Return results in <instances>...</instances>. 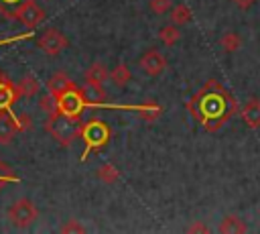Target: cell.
<instances>
[{"instance_id": "obj_1", "label": "cell", "mask_w": 260, "mask_h": 234, "mask_svg": "<svg viewBox=\"0 0 260 234\" xmlns=\"http://www.w3.org/2000/svg\"><path fill=\"white\" fill-rule=\"evenodd\" d=\"M187 110L207 132H215L238 112V102L217 79H207L187 102Z\"/></svg>"}, {"instance_id": "obj_2", "label": "cell", "mask_w": 260, "mask_h": 234, "mask_svg": "<svg viewBox=\"0 0 260 234\" xmlns=\"http://www.w3.org/2000/svg\"><path fill=\"white\" fill-rule=\"evenodd\" d=\"M81 126L83 122L81 120H75V118H69L65 114H53L47 118V124L45 128L49 130V134L63 147H69L75 138H81Z\"/></svg>"}, {"instance_id": "obj_3", "label": "cell", "mask_w": 260, "mask_h": 234, "mask_svg": "<svg viewBox=\"0 0 260 234\" xmlns=\"http://www.w3.org/2000/svg\"><path fill=\"white\" fill-rule=\"evenodd\" d=\"M110 136H112V130H110V126L102 118H89L87 122H83V126H81V138L85 142V149H83L81 161H85L87 155H91V153L100 151L102 147H106L108 140H110Z\"/></svg>"}, {"instance_id": "obj_4", "label": "cell", "mask_w": 260, "mask_h": 234, "mask_svg": "<svg viewBox=\"0 0 260 234\" xmlns=\"http://www.w3.org/2000/svg\"><path fill=\"white\" fill-rule=\"evenodd\" d=\"M87 106H89V102H87L83 90L77 87V85L71 87V90H67L65 94H61V96L57 98V110H59V114H65V116L75 118V120H79L81 112H83Z\"/></svg>"}, {"instance_id": "obj_5", "label": "cell", "mask_w": 260, "mask_h": 234, "mask_svg": "<svg viewBox=\"0 0 260 234\" xmlns=\"http://www.w3.org/2000/svg\"><path fill=\"white\" fill-rule=\"evenodd\" d=\"M39 218V210L37 206L26 199V197H20L16 199L10 208H8V220L12 226L16 228H28L30 224H35V220Z\"/></svg>"}, {"instance_id": "obj_6", "label": "cell", "mask_w": 260, "mask_h": 234, "mask_svg": "<svg viewBox=\"0 0 260 234\" xmlns=\"http://www.w3.org/2000/svg\"><path fill=\"white\" fill-rule=\"evenodd\" d=\"M8 16L16 18L26 28H35L45 20L47 14H45V8L41 4H37V0H22L12 12H8Z\"/></svg>"}, {"instance_id": "obj_7", "label": "cell", "mask_w": 260, "mask_h": 234, "mask_svg": "<svg viewBox=\"0 0 260 234\" xmlns=\"http://www.w3.org/2000/svg\"><path fill=\"white\" fill-rule=\"evenodd\" d=\"M28 116H14L12 112H0V144H8L18 130L28 128Z\"/></svg>"}, {"instance_id": "obj_8", "label": "cell", "mask_w": 260, "mask_h": 234, "mask_svg": "<svg viewBox=\"0 0 260 234\" xmlns=\"http://www.w3.org/2000/svg\"><path fill=\"white\" fill-rule=\"evenodd\" d=\"M37 45H39V49H41L43 53H47L49 57H55V55H59L61 51L67 49L69 41H67V37H65L61 31H57V28L51 26V28H47V31L39 37Z\"/></svg>"}, {"instance_id": "obj_9", "label": "cell", "mask_w": 260, "mask_h": 234, "mask_svg": "<svg viewBox=\"0 0 260 234\" xmlns=\"http://www.w3.org/2000/svg\"><path fill=\"white\" fill-rule=\"evenodd\" d=\"M138 67H140L146 75L154 77V75H160V73L165 71V67H167V59H165V55H162L160 51L150 49V51H146V53L138 59Z\"/></svg>"}, {"instance_id": "obj_10", "label": "cell", "mask_w": 260, "mask_h": 234, "mask_svg": "<svg viewBox=\"0 0 260 234\" xmlns=\"http://www.w3.org/2000/svg\"><path fill=\"white\" fill-rule=\"evenodd\" d=\"M16 100H18V96H16V83H12L0 71V112H12V104Z\"/></svg>"}, {"instance_id": "obj_11", "label": "cell", "mask_w": 260, "mask_h": 234, "mask_svg": "<svg viewBox=\"0 0 260 234\" xmlns=\"http://www.w3.org/2000/svg\"><path fill=\"white\" fill-rule=\"evenodd\" d=\"M75 87V81L65 73V71H55L49 79H47V92H51L55 98H59L61 94H65L67 90Z\"/></svg>"}, {"instance_id": "obj_12", "label": "cell", "mask_w": 260, "mask_h": 234, "mask_svg": "<svg viewBox=\"0 0 260 234\" xmlns=\"http://www.w3.org/2000/svg\"><path fill=\"white\" fill-rule=\"evenodd\" d=\"M240 116H242V120H244V124L248 128H260V100L258 98H250L242 106Z\"/></svg>"}, {"instance_id": "obj_13", "label": "cell", "mask_w": 260, "mask_h": 234, "mask_svg": "<svg viewBox=\"0 0 260 234\" xmlns=\"http://www.w3.org/2000/svg\"><path fill=\"white\" fill-rule=\"evenodd\" d=\"M83 77H85V83H91V85H104L106 79H110V69H108L104 63L95 61L93 65L87 67V71H85Z\"/></svg>"}, {"instance_id": "obj_14", "label": "cell", "mask_w": 260, "mask_h": 234, "mask_svg": "<svg viewBox=\"0 0 260 234\" xmlns=\"http://www.w3.org/2000/svg\"><path fill=\"white\" fill-rule=\"evenodd\" d=\"M41 90V83L32 77V75H24L18 83H16V96L18 98H32L37 96Z\"/></svg>"}, {"instance_id": "obj_15", "label": "cell", "mask_w": 260, "mask_h": 234, "mask_svg": "<svg viewBox=\"0 0 260 234\" xmlns=\"http://www.w3.org/2000/svg\"><path fill=\"white\" fill-rule=\"evenodd\" d=\"M158 41H160L165 47H173L175 43H179V41H181V31H179V26L173 24V22L160 26V28H158Z\"/></svg>"}, {"instance_id": "obj_16", "label": "cell", "mask_w": 260, "mask_h": 234, "mask_svg": "<svg viewBox=\"0 0 260 234\" xmlns=\"http://www.w3.org/2000/svg\"><path fill=\"white\" fill-rule=\"evenodd\" d=\"M246 230H248V226L238 216H225L219 224V232H223V234H244Z\"/></svg>"}, {"instance_id": "obj_17", "label": "cell", "mask_w": 260, "mask_h": 234, "mask_svg": "<svg viewBox=\"0 0 260 234\" xmlns=\"http://www.w3.org/2000/svg\"><path fill=\"white\" fill-rule=\"evenodd\" d=\"M98 177H100L102 183H106V185H114V183L120 179V171H118L116 165H112V163H104V165H100V169H98Z\"/></svg>"}, {"instance_id": "obj_18", "label": "cell", "mask_w": 260, "mask_h": 234, "mask_svg": "<svg viewBox=\"0 0 260 234\" xmlns=\"http://www.w3.org/2000/svg\"><path fill=\"white\" fill-rule=\"evenodd\" d=\"M110 79L116 83V85H120V87H124L130 79H132V73H130V67L126 65V63H118L112 71H110Z\"/></svg>"}, {"instance_id": "obj_19", "label": "cell", "mask_w": 260, "mask_h": 234, "mask_svg": "<svg viewBox=\"0 0 260 234\" xmlns=\"http://www.w3.org/2000/svg\"><path fill=\"white\" fill-rule=\"evenodd\" d=\"M219 45H221V49H223L225 53H234V51H238V49L242 47V37H240L238 33L228 31V33H223V35L219 37Z\"/></svg>"}, {"instance_id": "obj_20", "label": "cell", "mask_w": 260, "mask_h": 234, "mask_svg": "<svg viewBox=\"0 0 260 234\" xmlns=\"http://www.w3.org/2000/svg\"><path fill=\"white\" fill-rule=\"evenodd\" d=\"M191 20V8L187 4H177L171 8V22L181 26V24H187Z\"/></svg>"}, {"instance_id": "obj_21", "label": "cell", "mask_w": 260, "mask_h": 234, "mask_svg": "<svg viewBox=\"0 0 260 234\" xmlns=\"http://www.w3.org/2000/svg\"><path fill=\"white\" fill-rule=\"evenodd\" d=\"M39 106H41V110H43L47 116H53V114L59 112V110H57V98H55L51 92L41 94V98H39Z\"/></svg>"}, {"instance_id": "obj_22", "label": "cell", "mask_w": 260, "mask_h": 234, "mask_svg": "<svg viewBox=\"0 0 260 234\" xmlns=\"http://www.w3.org/2000/svg\"><path fill=\"white\" fill-rule=\"evenodd\" d=\"M6 183H18V175H16L6 163L0 161V189H2Z\"/></svg>"}, {"instance_id": "obj_23", "label": "cell", "mask_w": 260, "mask_h": 234, "mask_svg": "<svg viewBox=\"0 0 260 234\" xmlns=\"http://www.w3.org/2000/svg\"><path fill=\"white\" fill-rule=\"evenodd\" d=\"M148 8H150L152 14H167V12H171L173 2L171 0H150Z\"/></svg>"}, {"instance_id": "obj_24", "label": "cell", "mask_w": 260, "mask_h": 234, "mask_svg": "<svg viewBox=\"0 0 260 234\" xmlns=\"http://www.w3.org/2000/svg\"><path fill=\"white\" fill-rule=\"evenodd\" d=\"M61 232H63V234H67V232H85V228H83L77 220H69L67 224L61 226Z\"/></svg>"}, {"instance_id": "obj_25", "label": "cell", "mask_w": 260, "mask_h": 234, "mask_svg": "<svg viewBox=\"0 0 260 234\" xmlns=\"http://www.w3.org/2000/svg\"><path fill=\"white\" fill-rule=\"evenodd\" d=\"M32 37V33H24V35H16V37H8V39H0V45H6V43H14V41H20V39H28Z\"/></svg>"}, {"instance_id": "obj_26", "label": "cell", "mask_w": 260, "mask_h": 234, "mask_svg": "<svg viewBox=\"0 0 260 234\" xmlns=\"http://www.w3.org/2000/svg\"><path fill=\"white\" fill-rule=\"evenodd\" d=\"M187 230H189V232H209V228H207L205 224H193V226H189Z\"/></svg>"}, {"instance_id": "obj_27", "label": "cell", "mask_w": 260, "mask_h": 234, "mask_svg": "<svg viewBox=\"0 0 260 234\" xmlns=\"http://www.w3.org/2000/svg\"><path fill=\"white\" fill-rule=\"evenodd\" d=\"M234 2H236V4L240 6V8H248V6H250V4L254 2V0H234Z\"/></svg>"}, {"instance_id": "obj_28", "label": "cell", "mask_w": 260, "mask_h": 234, "mask_svg": "<svg viewBox=\"0 0 260 234\" xmlns=\"http://www.w3.org/2000/svg\"><path fill=\"white\" fill-rule=\"evenodd\" d=\"M2 4H20L22 0H0Z\"/></svg>"}, {"instance_id": "obj_29", "label": "cell", "mask_w": 260, "mask_h": 234, "mask_svg": "<svg viewBox=\"0 0 260 234\" xmlns=\"http://www.w3.org/2000/svg\"><path fill=\"white\" fill-rule=\"evenodd\" d=\"M0 12H2L4 16H8V14H6V10H2V2H0Z\"/></svg>"}]
</instances>
